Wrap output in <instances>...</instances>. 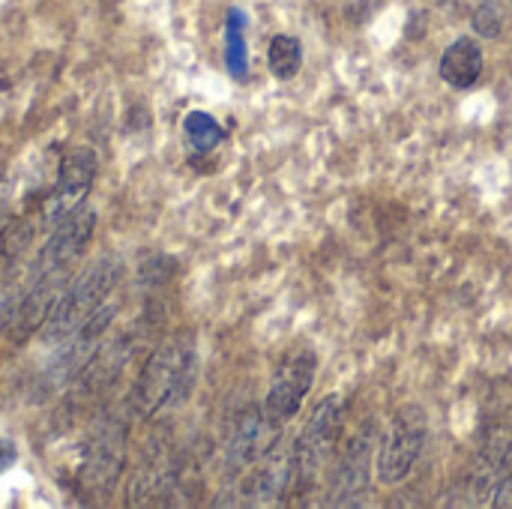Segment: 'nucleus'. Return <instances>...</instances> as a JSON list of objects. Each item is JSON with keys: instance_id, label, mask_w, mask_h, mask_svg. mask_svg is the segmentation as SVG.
I'll use <instances>...</instances> for the list:
<instances>
[{"instance_id": "f257e3e1", "label": "nucleus", "mask_w": 512, "mask_h": 509, "mask_svg": "<svg viewBox=\"0 0 512 509\" xmlns=\"http://www.w3.org/2000/svg\"><path fill=\"white\" fill-rule=\"evenodd\" d=\"M93 228H96V210L93 207L81 204L72 213H66L54 225L48 243L42 246L39 258L30 264L21 285L9 288L3 294L0 330H9V336L15 342H24L30 333H36L45 324L54 300L60 297L63 285L72 273V264L87 249Z\"/></svg>"}, {"instance_id": "f03ea898", "label": "nucleus", "mask_w": 512, "mask_h": 509, "mask_svg": "<svg viewBox=\"0 0 512 509\" xmlns=\"http://www.w3.org/2000/svg\"><path fill=\"white\" fill-rule=\"evenodd\" d=\"M123 264L111 255H102L90 261L81 273H75L72 285L60 291L54 300L45 324H42V339L45 342H63L72 333H78L108 300L114 285L120 282Z\"/></svg>"}, {"instance_id": "7ed1b4c3", "label": "nucleus", "mask_w": 512, "mask_h": 509, "mask_svg": "<svg viewBox=\"0 0 512 509\" xmlns=\"http://www.w3.org/2000/svg\"><path fill=\"white\" fill-rule=\"evenodd\" d=\"M195 384V348L189 339H171L165 342L144 366L138 387H135V405L138 414L153 417L162 408L180 405Z\"/></svg>"}, {"instance_id": "20e7f679", "label": "nucleus", "mask_w": 512, "mask_h": 509, "mask_svg": "<svg viewBox=\"0 0 512 509\" xmlns=\"http://www.w3.org/2000/svg\"><path fill=\"white\" fill-rule=\"evenodd\" d=\"M342 420H345V405L339 396H327L318 402L306 429L300 432V438H294V483L291 486L306 489L315 483V477L321 474V468L327 465L330 453L339 444Z\"/></svg>"}, {"instance_id": "39448f33", "label": "nucleus", "mask_w": 512, "mask_h": 509, "mask_svg": "<svg viewBox=\"0 0 512 509\" xmlns=\"http://www.w3.org/2000/svg\"><path fill=\"white\" fill-rule=\"evenodd\" d=\"M423 444H426V414L408 405L393 417V426L378 450V480L387 486L402 483L411 474L414 462L420 459Z\"/></svg>"}, {"instance_id": "423d86ee", "label": "nucleus", "mask_w": 512, "mask_h": 509, "mask_svg": "<svg viewBox=\"0 0 512 509\" xmlns=\"http://www.w3.org/2000/svg\"><path fill=\"white\" fill-rule=\"evenodd\" d=\"M315 369H318V360L312 351H291L279 363L270 393H267V402H264V417L273 429H282L300 411L306 393L312 390Z\"/></svg>"}, {"instance_id": "0eeeda50", "label": "nucleus", "mask_w": 512, "mask_h": 509, "mask_svg": "<svg viewBox=\"0 0 512 509\" xmlns=\"http://www.w3.org/2000/svg\"><path fill=\"white\" fill-rule=\"evenodd\" d=\"M93 174H96V153L90 147H72L60 162L54 192L45 201V225L54 228L66 213H72L75 207L84 204Z\"/></svg>"}, {"instance_id": "6e6552de", "label": "nucleus", "mask_w": 512, "mask_h": 509, "mask_svg": "<svg viewBox=\"0 0 512 509\" xmlns=\"http://www.w3.org/2000/svg\"><path fill=\"white\" fill-rule=\"evenodd\" d=\"M372 447H375V426H363L345 447L342 465L336 471V483H333L336 504H351L354 498H360L369 489Z\"/></svg>"}, {"instance_id": "1a4fd4ad", "label": "nucleus", "mask_w": 512, "mask_h": 509, "mask_svg": "<svg viewBox=\"0 0 512 509\" xmlns=\"http://www.w3.org/2000/svg\"><path fill=\"white\" fill-rule=\"evenodd\" d=\"M273 441H276V429L267 423L258 405H249L234 423V432L228 441V468L237 471V468L258 462L273 447Z\"/></svg>"}, {"instance_id": "9d476101", "label": "nucleus", "mask_w": 512, "mask_h": 509, "mask_svg": "<svg viewBox=\"0 0 512 509\" xmlns=\"http://www.w3.org/2000/svg\"><path fill=\"white\" fill-rule=\"evenodd\" d=\"M294 483V441H273V447L261 456L258 471L249 480V495L255 501H273L285 495Z\"/></svg>"}, {"instance_id": "9b49d317", "label": "nucleus", "mask_w": 512, "mask_h": 509, "mask_svg": "<svg viewBox=\"0 0 512 509\" xmlns=\"http://www.w3.org/2000/svg\"><path fill=\"white\" fill-rule=\"evenodd\" d=\"M120 462H123V435L114 429L102 432L90 447V456L84 465V486L90 492L108 489L120 474Z\"/></svg>"}, {"instance_id": "f8f14e48", "label": "nucleus", "mask_w": 512, "mask_h": 509, "mask_svg": "<svg viewBox=\"0 0 512 509\" xmlns=\"http://www.w3.org/2000/svg\"><path fill=\"white\" fill-rule=\"evenodd\" d=\"M480 72H483V51L474 39H465V36L456 39L441 57V78L456 90L474 87Z\"/></svg>"}, {"instance_id": "ddd939ff", "label": "nucleus", "mask_w": 512, "mask_h": 509, "mask_svg": "<svg viewBox=\"0 0 512 509\" xmlns=\"http://www.w3.org/2000/svg\"><path fill=\"white\" fill-rule=\"evenodd\" d=\"M225 63L234 78H246V15L240 9H231L225 21Z\"/></svg>"}, {"instance_id": "4468645a", "label": "nucleus", "mask_w": 512, "mask_h": 509, "mask_svg": "<svg viewBox=\"0 0 512 509\" xmlns=\"http://www.w3.org/2000/svg\"><path fill=\"white\" fill-rule=\"evenodd\" d=\"M267 60H270V72L276 78H282V81L294 78L300 72V66H303V45H300V39L285 36V33L273 36Z\"/></svg>"}, {"instance_id": "2eb2a0df", "label": "nucleus", "mask_w": 512, "mask_h": 509, "mask_svg": "<svg viewBox=\"0 0 512 509\" xmlns=\"http://www.w3.org/2000/svg\"><path fill=\"white\" fill-rule=\"evenodd\" d=\"M183 129H186L189 144H192L198 153H207V150L219 147V144H222V138H225V129H222V126H219L207 111H192V114L186 117Z\"/></svg>"}, {"instance_id": "dca6fc26", "label": "nucleus", "mask_w": 512, "mask_h": 509, "mask_svg": "<svg viewBox=\"0 0 512 509\" xmlns=\"http://www.w3.org/2000/svg\"><path fill=\"white\" fill-rule=\"evenodd\" d=\"M474 27H477V33L495 39L501 33V12H498V6L495 3H483L477 9V15H474Z\"/></svg>"}, {"instance_id": "f3484780", "label": "nucleus", "mask_w": 512, "mask_h": 509, "mask_svg": "<svg viewBox=\"0 0 512 509\" xmlns=\"http://www.w3.org/2000/svg\"><path fill=\"white\" fill-rule=\"evenodd\" d=\"M492 504L498 509H512V474L510 477H504L498 486H495V498H492Z\"/></svg>"}, {"instance_id": "a211bd4d", "label": "nucleus", "mask_w": 512, "mask_h": 509, "mask_svg": "<svg viewBox=\"0 0 512 509\" xmlns=\"http://www.w3.org/2000/svg\"><path fill=\"white\" fill-rule=\"evenodd\" d=\"M15 462H18V450H15V444H12V441H6V438H0V474H6Z\"/></svg>"}, {"instance_id": "6ab92c4d", "label": "nucleus", "mask_w": 512, "mask_h": 509, "mask_svg": "<svg viewBox=\"0 0 512 509\" xmlns=\"http://www.w3.org/2000/svg\"><path fill=\"white\" fill-rule=\"evenodd\" d=\"M9 228V189H0V237Z\"/></svg>"}, {"instance_id": "aec40b11", "label": "nucleus", "mask_w": 512, "mask_h": 509, "mask_svg": "<svg viewBox=\"0 0 512 509\" xmlns=\"http://www.w3.org/2000/svg\"><path fill=\"white\" fill-rule=\"evenodd\" d=\"M0 174H3V165H0Z\"/></svg>"}]
</instances>
